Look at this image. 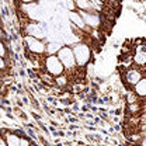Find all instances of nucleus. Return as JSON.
<instances>
[{"instance_id": "20", "label": "nucleus", "mask_w": 146, "mask_h": 146, "mask_svg": "<svg viewBox=\"0 0 146 146\" xmlns=\"http://www.w3.org/2000/svg\"><path fill=\"white\" fill-rule=\"evenodd\" d=\"M7 69V62H6V58H1L0 56V72L6 70Z\"/></svg>"}, {"instance_id": "13", "label": "nucleus", "mask_w": 146, "mask_h": 146, "mask_svg": "<svg viewBox=\"0 0 146 146\" xmlns=\"http://www.w3.org/2000/svg\"><path fill=\"white\" fill-rule=\"evenodd\" d=\"M76 1V9L80 11H93L91 4L89 0H74Z\"/></svg>"}, {"instance_id": "21", "label": "nucleus", "mask_w": 146, "mask_h": 146, "mask_svg": "<svg viewBox=\"0 0 146 146\" xmlns=\"http://www.w3.org/2000/svg\"><path fill=\"white\" fill-rule=\"evenodd\" d=\"M0 146H7V143H6V139H4V136H1V135H0Z\"/></svg>"}, {"instance_id": "28", "label": "nucleus", "mask_w": 146, "mask_h": 146, "mask_svg": "<svg viewBox=\"0 0 146 146\" xmlns=\"http://www.w3.org/2000/svg\"><path fill=\"white\" fill-rule=\"evenodd\" d=\"M139 146H141V145H139Z\"/></svg>"}, {"instance_id": "7", "label": "nucleus", "mask_w": 146, "mask_h": 146, "mask_svg": "<svg viewBox=\"0 0 146 146\" xmlns=\"http://www.w3.org/2000/svg\"><path fill=\"white\" fill-rule=\"evenodd\" d=\"M79 13L82 14V17H83L86 25L89 28L96 30V28H98L101 25V18H100V14L97 11H80L79 10Z\"/></svg>"}, {"instance_id": "23", "label": "nucleus", "mask_w": 146, "mask_h": 146, "mask_svg": "<svg viewBox=\"0 0 146 146\" xmlns=\"http://www.w3.org/2000/svg\"><path fill=\"white\" fill-rule=\"evenodd\" d=\"M141 146H146V135L142 136V139H141Z\"/></svg>"}, {"instance_id": "27", "label": "nucleus", "mask_w": 146, "mask_h": 146, "mask_svg": "<svg viewBox=\"0 0 146 146\" xmlns=\"http://www.w3.org/2000/svg\"><path fill=\"white\" fill-rule=\"evenodd\" d=\"M30 146H38V145H33V143H31V145H30Z\"/></svg>"}, {"instance_id": "5", "label": "nucleus", "mask_w": 146, "mask_h": 146, "mask_svg": "<svg viewBox=\"0 0 146 146\" xmlns=\"http://www.w3.org/2000/svg\"><path fill=\"white\" fill-rule=\"evenodd\" d=\"M24 31H25V35H31L38 39L48 38V31L41 21H28L24 27Z\"/></svg>"}, {"instance_id": "1", "label": "nucleus", "mask_w": 146, "mask_h": 146, "mask_svg": "<svg viewBox=\"0 0 146 146\" xmlns=\"http://www.w3.org/2000/svg\"><path fill=\"white\" fill-rule=\"evenodd\" d=\"M72 49H73V54H74V59H76L77 68H80V69L86 68L90 63V59H91V49L89 46V44L79 41V42L73 44Z\"/></svg>"}, {"instance_id": "14", "label": "nucleus", "mask_w": 146, "mask_h": 146, "mask_svg": "<svg viewBox=\"0 0 146 146\" xmlns=\"http://www.w3.org/2000/svg\"><path fill=\"white\" fill-rule=\"evenodd\" d=\"M54 84H56V87H65L68 84V77L65 74H60V76H56L54 79Z\"/></svg>"}, {"instance_id": "11", "label": "nucleus", "mask_w": 146, "mask_h": 146, "mask_svg": "<svg viewBox=\"0 0 146 146\" xmlns=\"http://www.w3.org/2000/svg\"><path fill=\"white\" fill-rule=\"evenodd\" d=\"M3 136L6 139L7 146H20V138L21 136H18L17 133H14V132H6Z\"/></svg>"}, {"instance_id": "26", "label": "nucleus", "mask_w": 146, "mask_h": 146, "mask_svg": "<svg viewBox=\"0 0 146 146\" xmlns=\"http://www.w3.org/2000/svg\"><path fill=\"white\" fill-rule=\"evenodd\" d=\"M100 1H101V3H106V1H107V0H100Z\"/></svg>"}, {"instance_id": "19", "label": "nucleus", "mask_w": 146, "mask_h": 146, "mask_svg": "<svg viewBox=\"0 0 146 146\" xmlns=\"http://www.w3.org/2000/svg\"><path fill=\"white\" fill-rule=\"evenodd\" d=\"M30 145H31V141L27 136H21L20 138V146H30Z\"/></svg>"}, {"instance_id": "9", "label": "nucleus", "mask_w": 146, "mask_h": 146, "mask_svg": "<svg viewBox=\"0 0 146 146\" xmlns=\"http://www.w3.org/2000/svg\"><path fill=\"white\" fill-rule=\"evenodd\" d=\"M132 62H133V65L143 68V66H145V63H146V49L138 48V51H136L135 55L132 56Z\"/></svg>"}, {"instance_id": "15", "label": "nucleus", "mask_w": 146, "mask_h": 146, "mask_svg": "<svg viewBox=\"0 0 146 146\" xmlns=\"http://www.w3.org/2000/svg\"><path fill=\"white\" fill-rule=\"evenodd\" d=\"M60 1H62V6H63L65 10H68V11H74V10H77V9H76V1H74V0H60Z\"/></svg>"}, {"instance_id": "18", "label": "nucleus", "mask_w": 146, "mask_h": 146, "mask_svg": "<svg viewBox=\"0 0 146 146\" xmlns=\"http://www.w3.org/2000/svg\"><path fill=\"white\" fill-rule=\"evenodd\" d=\"M7 54H9L7 46H6V44L3 42V39H0V56H1V58H7Z\"/></svg>"}, {"instance_id": "22", "label": "nucleus", "mask_w": 146, "mask_h": 146, "mask_svg": "<svg viewBox=\"0 0 146 146\" xmlns=\"http://www.w3.org/2000/svg\"><path fill=\"white\" fill-rule=\"evenodd\" d=\"M21 4H28V3H34V1H36V0H18Z\"/></svg>"}, {"instance_id": "17", "label": "nucleus", "mask_w": 146, "mask_h": 146, "mask_svg": "<svg viewBox=\"0 0 146 146\" xmlns=\"http://www.w3.org/2000/svg\"><path fill=\"white\" fill-rule=\"evenodd\" d=\"M127 101H128V104H132V103H136V101H138V96H136V94L133 93V90L128 93Z\"/></svg>"}, {"instance_id": "3", "label": "nucleus", "mask_w": 146, "mask_h": 146, "mask_svg": "<svg viewBox=\"0 0 146 146\" xmlns=\"http://www.w3.org/2000/svg\"><path fill=\"white\" fill-rule=\"evenodd\" d=\"M23 41L25 44L27 51L31 55H35L38 58L46 55V44L44 39H38V38H34L31 35H25L23 38Z\"/></svg>"}, {"instance_id": "10", "label": "nucleus", "mask_w": 146, "mask_h": 146, "mask_svg": "<svg viewBox=\"0 0 146 146\" xmlns=\"http://www.w3.org/2000/svg\"><path fill=\"white\" fill-rule=\"evenodd\" d=\"M133 93L138 96V97H141V98H145L146 97V76H143L133 87Z\"/></svg>"}, {"instance_id": "8", "label": "nucleus", "mask_w": 146, "mask_h": 146, "mask_svg": "<svg viewBox=\"0 0 146 146\" xmlns=\"http://www.w3.org/2000/svg\"><path fill=\"white\" fill-rule=\"evenodd\" d=\"M68 20H69V23H70V25L73 27H76L77 30H80V31H84V30H90L87 25H86V23H84V20L82 17V14L79 13V11H68Z\"/></svg>"}, {"instance_id": "6", "label": "nucleus", "mask_w": 146, "mask_h": 146, "mask_svg": "<svg viewBox=\"0 0 146 146\" xmlns=\"http://www.w3.org/2000/svg\"><path fill=\"white\" fill-rule=\"evenodd\" d=\"M143 76H145V73H143L142 69L132 66V68H128L127 70H125L124 80H125V83H127L129 87H133V86H135V84H136Z\"/></svg>"}, {"instance_id": "24", "label": "nucleus", "mask_w": 146, "mask_h": 146, "mask_svg": "<svg viewBox=\"0 0 146 146\" xmlns=\"http://www.w3.org/2000/svg\"><path fill=\"white\" fill-rule=\"evenodd\" d=\"M3 38V30H1V27H0V39Z\"/></svg>"}, {"instance_id": "25", "label": "nucleus", "mask_w": 146, "mask_h": 146, "mask_svg": "<svg viewBox=\"0 0 146 146\" xmlns=\"http://www.w3.org/2000/svg\"><path fill=\"white\" fill-rule=\"evenodd\" d=\"M142 70H143V73H145V76H146V63H145V66L142 68Z\"/></svg>"}, {"instance_id": "12", "label": "nucleus", "mask_w": 146, "mask_h": 146, "mask_svg": "<svg viewBox=\"0 0 146 146\" xmlns=\"http://www.w3.org/2000/svg\"><path fill=\"white\" fill-rule=\"evenodd\" d=\"M62 42L60 41H51L46 42V55H56L58 51L62 48Z\"/></svg>"}, {"instance_id": "2", "label": "nucleus", "mask_w": 146, "mask_h": 146, "mask_svg": "<svg viewBox=\"0 0 146 146\" xmlns=\"http://www.w3.org/2000/svg\"><path fill=\"white\" fill-rule=\"evenodd\" d=\"M56 56L59 58V60L62 62L65 72H73L77 65H76V59H74V54L70 45H62V48L58 51Z\"/></svg>"}, {"instance_id": "16", "label": "nucleus", "mask_w": 146, "mask_h": 146, "mask_svg": "<svg viewBox=\"0 0 146 146\" xmlns=\"http://www.w3.org/2000/svg\"><path fill=\"white\" fill-rule=\"evenodd\" d=\"M128 111L132 112V114H136L141 111V106H139V101L136 103H132V104H128Z\"/></svg>"}, {"instance_id": "4", "label": "nucleus", "mask_w": 146, "mask_h": 146, "mask_svg": "<svg viewBox=\"0 0 146 146\" xmlns=\"http://www.w3.org/2000/svg\"><path fill=\"white\" fill-rule=\"evenodd\" d=\"M44 68H45L46 73L52 77L60 76L65 73V68L56 55H46L44 58Z\"/></svg>"}]
</instances>
